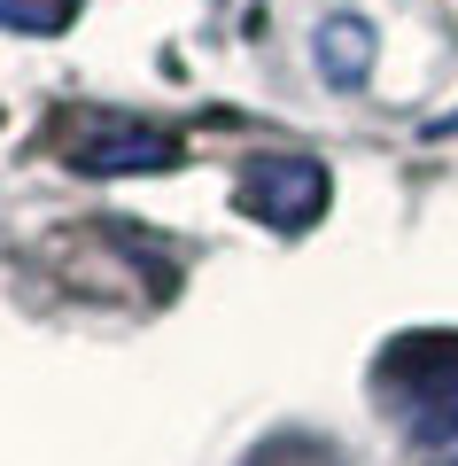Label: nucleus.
<instances>
[{"instance_id":"f257e3e1","label":"nucleus","mask_w":458,"mask_h":466,"mask_svg":"<svg viewBox=\"0 0 458 466\" xmlns=\"http://www.w3.org/2000/svg\"><path fill=\"white\" fill-rule=\"evenodd\" d=\"M373 397L412 443H451L458 435V334L412 327L373 358Z\"/></svg>"},{"instance_id":"f03ea898","label":"nucleus","mask_w":458,"mask_h":466,"mask_svg":"<svg viewBox=\"0 0 458 466\" xmlns=\"http://www.w3.org/2000/svg\"><path fill=\"white\" fill-rule=\"evenodd\" d=\"M241 210L264 218V226H280V233H303L327 210V171L311 156H264V164L241 171Z\"/></svg>"},{"instance_id":"7ed1b4c3","label":"nucleus","mask_w":458,"mask_h":466,"mask_svg":"<svg viewBox=\"0 0 458 466\" xmlns=\"http://www.w3.org/2000/svg\"><path fill=\"white\" fill-rule=\"evenodd\" d=\"M70 156H78L86 171H156V164H171L179 148H171L164 133H117L109 148H70Z\"/></svg>"},{"instance_id":"20e7f679","label":"nucleus","mask_w":458,"mask_h":466,"mask_svg":"<svg viewBox=\"0 0 458 466\" xmlns=\"http://www.w3.org/2000/svg\"><path fill=\"white\" fill-rule=\"evenodd\" d=\"M365 55H373V32H365L358 16H334L327 32H319V70H327V78L358 86L365 78Z\"/></svg>"},{"instance_id":"39448f33","label":"nucleus","mask_w":458,"mask_h":466,"mask_svg":"<svg viewBox=\"0 0 458 466\" xmlns=\"http://www.w3.org/2000/svg\"><path fill=\"white\" fill-rule=\"evenodd\" d=\"M451 133H458V116H451Z\"/></svg>"},{"instance_id":"423d86ee","label":"nucleus","mask_w":458,"mask_h":466,"mask_svg":"<svg viewBox=\"0 0 458 466\" xmlns=\"http://www.w3.org/2000/svg\"><path fill=\"white\" fill-rule=\"evenodd\" d=\"M443 466H458V459H443Z\"/></svg>"}]
</instances>
